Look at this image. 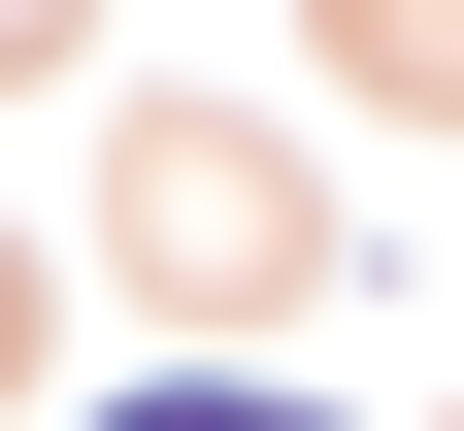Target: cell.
<instances>
[{
	"label": "cell",
	"instance_id": "cell-1",
	"mask_svg": "<svg viewBox=\"0 0 464 431\" xmlns=\"http://www.w3.org/2000/svg\"><path fill=\"white\" fill-rule=\"evenodd\" d=\"M100 431H332V398H232V365H166V398H100Z\"/></svg>",
	"mask_w": 464,
	"mask_h": 431
}]
</instances>
